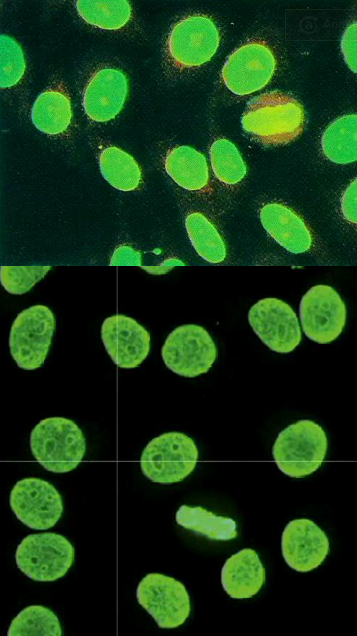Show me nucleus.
<instances>
[{"label": "nucleus", "mask_w": 357, "mask_h": 636, "mask_svg": "<svg viewBox=\"0 0 357 636\" xmlns=\"http://www.w3.org/2000/svg\"><path fill=\"white\" fill-rule=\"evenodd\" d=\"M305 113L302 104L281 91L254 97L242 117L243 129L268 145L288 144L303 132Z\"/></svg>", "instance_id": "1"}, {"label": "nucleus", "mask_w": 357, "mask_h": 636, "mask_svg": "<svg viewBox=\"0 0 357 636\" xmlns=\"http://www.w3.org/2000/svg\"><path fill=\"white\" fill-rule=\"evenodd\" d=\"M30 448L34 458L47 471L66 473L82 461L86 442L77 424L64 417L41 420L31 431Z\"/></svg>", "instance_id": "2"}, {"label": "nucleus", "mask_w": 357, "mask_h": 636, "mask_svg": "<svg viewBox=\"0 0 357 636\" xmlns=\"http://www.w3.org/2000/svg\"><path fill=\"white\" fill-rule=\"evenodd\" d=\"M327 447L323 428L312 420L303 419L278 434L272 454L281 472L292 478H302L321 466Z\"/></svg>", "instance_id": "3"}, {"label": "nucleus", "mask_w": 357, "mask_h": 636, "mask_svg": "<svg viewBox=\"0 0 357 636\" xmlns=\"http://www.w3.org/2000/svg\"><path fill=\"white\" fill-rule=\"evenodd\" d=\"M199 452L195 442L181 432H167L153 438L140 457L145 477L155 483L172 484L184 480L194 469Z\"/></svg>", "instance_id": "4"}, {"label": "nucleus", "mask_w": 357, "mask_h": 636, "mask_svg": "<svg viewBox=\"0 0 357 636\" xmlns=\"http://www.w3.org/2000/svg\"><path fill=\"white\" fill-rule=\"evenodd\" d=\"M74 554L67 538L44 532L26 536L17 547L15 560L17 567L30 579L52 582L67 573Z\"/></svg>", "instance_id": "5"}, {"label": "nucleus", "mask_w": 357, "mask_h": 636, "mask_svg": "<svg viewBox=\"0 0 357 636\" xmlns=\"http://www.w3.org/2000/svg\"><path fill=\"white\" fill-rule=\"evenodd\" d=\"M55 330L53 312L34 305L15 318L9 335L10 354L19 368L35 370L45 361Z\"/></svg>", "instance_id": "6"}, {"label": "nucleus", "mask_w": 357, "mask_h": 636, "mask_svg": "<svg viewBox=\"0 0 357 636\" xmlns=\"http://www.w3.org/2000/svg\"><path fill=\"white\" fill-rule=\"evenodd\" d=\"M216 355V346L210 334L195 324L175 328L161 349L166 367L175 374L188 378L208 372Z\"/></svg>", "instance_id": "7"}, {"label": "nucleus", "mask_w": 357, "mask_h": 636, "mask_svg": "<svg viewBox=\"0 0 357 636\" xmlns=\"http://www.w3.org/2000/svg\"><path fill=\"white\" fill-rule=\"evenodd\" d=\"M136 597L160 628H176L189 617V594L185 586L172 577L147 574L137 586Z\"/></svg>", "instance_id": "8"}, {"label": "nucleus", "mask_w": 357, "mask_h": 636, "mask_svg": "<svg viewBox=\"0 0 357 636\" xmlns=\"http://www.w3.org/2000/svg\"><path fill=\"white\" fill-rule=\"evenodd\" d=\"M299 317L305 335L319 344L334 341L346 323V306L337 291L315 285L301 298Z\"/></svg>", "instance_id": "9"}, {"label": "nucleus", "mask_w": 357, "mask_h": 636, "mask_svg": "<svg viewBox=\"0 0 357 636\" xmlns=\"http://www.w3.org/2000/svg\"><path fill=\"white\" fill-rule=\"evenodd\" d=\"M220 43L218 28L206 15H191L178 21L168 37V53L180 68H192L207 63Z\"/></svg>", "instance_id": "10"}, {"label": "nucleus", "mask_w": 357, "mask_h": 636, "mask_svg": "<svg viewBox=\"0 0 357 636\" xmlns=\"http://www.w3.org/2000/svg\"><path fill=\"white\" fill-rule=\"evenodd\" d=\"M276 70V59L262 41H250L236 49L225 62L222 78L236 95H249L264 88Z\"/></svg>", "instance_id": "11"}, {"label": "nucleus", "mask_w": 357, "mask_h": 636, "mask_svg": "<svg viewBox=\"0 0 357 636\" xmlns=\"http://www.w3.org/2000/svg\"><path fill=\"white\" fill-rule=\"evenodd\" d=\"M248 322L259 339L272 351L290 353L301 342L294 310L278 298H263L248 311Z\"/></svg>", "instance_id": "12"}, {"label": "nucleus", "mask_w": 357, "mask_h": 636, "mask_svg": "<svg viewBox=\"0 0 357 636\" xmlns=\"http://www.w3.org/2000/svg\"><path fill=\"white\" fill-rule=\"evenodd\" d=\"M9 502L16 517L35 530L53 527L63 512L60 493L51 483L40 478L19 480L10 492Z\"/></svg>", "instance_id": "13"}, {"label": "nucleus", "mask_w": 357, "mask_h": 636, "mask_svg": "<svg viewBox=\"0 0 357 636\" xmlns=\"http://www.w3.org/2000/svg\"><path fill=\"white\" fill-rule=\"evenodd\" d=\"M101 339L108 355L119 368H136L150 351L149 332L133 318L121 314L103 321Z\"/></svg>", "instance_id": "14"}, {"label": "nucleus", "mask_w": 357, "mask_h": 636, "mask_svg": "<svg viewBox=\"0 0 357 636\" xmlns=\"http://www.w3.org/2000/svg\"><path fill=\"white\" fill-rule=\"evenodd\" d=\"M285 562L298 572H308L320 566L329 552L325 532L312 520L294 519L288 522L281 537Z\"/></svg>", "instance_id": "15"}, {"label": "nucleus", "mask_w": 357, "mask_h": 636, "mask_svg": "<svg viewBox=\"0 0 357 636\" xmlns=\"http://www.w3.org/2000/svg\"><path fill=\"white\" fill-rule=\"evenodd\" d=\"M127 94L128 81L123 72L114 68L97 70L84 89L85 113L97 122L112 120L123 108Z\"/></svg>", "instance_id": "16"}, {"label": "nucleus", "mask_w": 357, "mask_h": 636, "mask_svg": "<svg viewBox=\"0 0 357 636\" xmlns=\"http://www.w3.org/2000/svg\"><path fill=\"white\" fill-rule=\"evenodd\" d=\"M260 220L269 235L287 251L300 254L312 245V233L304 220L281 203H268L260 210Z\"/></svg>", "instance_id": "17"}, {"label": "nucleus", "mask_w": 357, "mask_h": 636, "mask_svg": "<svg viewBox=\"0 0 357 636\" xmlns=\"http://www.w3.org/2000/svg\"><path fill=\"white\" fill-rule=\"evenodd\" d=\"M265 582V569L256 551L244 548L231 555L221 570V584L233 599L256 595Z\"/></svg>", "instance_id": "18"}, {"label": "nucleus", "mask_w": 357, "mask_h": 636, "mask_svg": "<svg viewBox=\"0 0 357 636\" xmlns=\"http://www.w3.org/2000/svg\"><path fill=\"white\" fill-rule=\"evenodd\" d=\"M165 170L174 182L189 191L202 190L209 183L206 158L190 146L182 145L169 150L165 158Z\"/></svg>", "instance_id": "19"}, {"label": "nucleus", "mask_w": 357, "mask_h": 636, "mask_svg": "<svg viewBox=\"0 0 357 636\" xmlns=\"http://www.w3.org/2000/svg\"><path fill=\"white\" fill-rule=\"evenodd\" d=\"M32 122L43 133L57 135L70 125L72 110L70 98L61 87L42 92L32 107Z\"/></svg>", "instance_id": "20"}, {"label": "nucleus", "mask_w": 357, "mask_h": 636, "mask_svg": "<svg viewBox=\"0 0 357 636\" xmlns=\"http://www.w3.org/2000/svg\"><path fill=\"white\" fill-rule=\"evenodd\" d=\"M357 116L344 115L334 120L321 140L324 155L336 164H348L357 159Z\"/></svg>", "instance_id": "21"}, {"label": "nucleus", "mask_w": 357, "mask_h": 636, "mask_svg": "<svg viewBox=\"0 0 357 636\" xmlns=\"http://www.w3.org/2000/svg\"><path fill=\"white\" fill-rule=\"evenodd\" d=\"M177 524L212 540H230L237 536L236 522L217 516L201 506L181 505L175 516Z\"/></svg>", "instance_id": "22"}, {"label": "nucleus", "mask_w": 357, "mask_h": 636, "mask_svg": "<svg viewBox=\"0 0 357 636\" xmlns=\"http://www.w3.org/2000/svg\"><path fill=\"white\" fill-rule=\"evenodd\" d=\"M99 167L104 179L121 191H133L141 182V169L136 160L116 146H109L99 155Z\"/></svg>", "instance_id": "23"}, {"label": "nucleus", "mask_w": 357, "mask_h": 636, "mask_svg": "<svg viewBox=\"0 0 357 636\" xmlns=\"http://www.w3.org/2000/svg\"><path fill=\"white\" fill-rule=\"evenodd\" d=\"M188 237L204 260L217 264L226 258V246L214 225L200 212L190 213L185 219Z\"/></svg>", "instance_id": "24"}, {"label": "nucleus", "mask_w": 357, "mask_h": 636, "mask_svg": "<svg viewBox=\"0 0 357 636\" xmlns=\"http://www.w3.org/2000/svg\"><path fill=\"white\" fill-rule=\"evenodd\" d=\"M79 15L90 25L117 30L131 18V6L126 0H79L75 3Z\"/></svg>", "instance_id": "25"}, {"label": "nucleus", "mask_w": 357, "mask_h": 636, "mask_svg": "<svg viewBox=\"0 0 357 636\" xmlns=\"http://www.w3.org/2000/svg\"><path fill=\"white\" fill-rule=\"evenodd\" d=\"M8 636H61L62 628L52 610L41 605H31L20 611L12 620Z\"/></svg>", "instance_id": "26"}, {"label": "nucleus", "mask_w": 357, "mask_h": 636, "mask_svg": "<svg viewBox=\"0 0 357 636\" xmlns=\"http://www.w3.org/2000/svg\"><path fill=\"white\" fill-rule=\"evenodd\" d=\"M210 160L217 179L227 185L239 183L246 175V164L239 150L227 139L221 138L213 142Z\"/></svg>", "instance_id": "27"}, {"label": "nucleus", "mask_w": 357, "mask_h": 636, "mask_svg": "<svg viewBox=\"0 0 357 636\" xmlns=\"http://www.w3.org/2000/svg\"><path fill=\"white\" fill-rule=\"evenodd\" d=\"M50 269V266H2L0 282L8 293L21 295L44 278Z\"/></svg>", "instance_id": "28"}, {"label": "nucleus", "mask_w": 357, "mask_h": 636, "mask_svg": "<svg viewBox=\"0 0 357 636\" xmlns=\"http://www.w3.org/2000/svg\"><path fill=\"white\" fill-rule=\"evenodd\" d=\"M1 88L17 84L25 72V59L21 46L7 35H1Z\"/></svg>", "instance_id": "29"}, {"label": "nucleus", "mask_w": 357, "mask_h": 636, "mask_svg": "<svg viewBox=\"0 0 357 636\" xmlns=\"http://www.w3.org/2000/svg\"><path fill=\"white\" fill-rule=\"evenodd\" d=\"M357 25H349L342 36L341 49L344 60L352 72L357 71Z\"/></svg>", "instance_id": "30"}, {"label": "nucleus", "mask_w": 357, "mask_h": 636, "mask_svg": "<svg viewBox=\"0 0 357 636\" xmlns=\"http://www.w3.org/2000/svg\"><path fill=\"white\" fill-rule=\"evenodd\" d=\"M110 264L115 266H141L142 257L140 252L134 248L122 245L115 249Z\"/></svg>", "instance_id": "31"}, {"label": "nucleus", "mask_w": 357, "mask_h": 636, "mask_svg": "<svg viewBox=\"0 0 357 636\" xmlns=\"http://www.w3.org/2000/svg\"><path fill=\"white\" fill-rule=\"evenodd\" d=\"M356 195H357V182L355 179L345 189L342 196V200H341L342 213L345 219L351 223L357 222Z\"/></svg>", "instance_id": "32"}]
</instances>
